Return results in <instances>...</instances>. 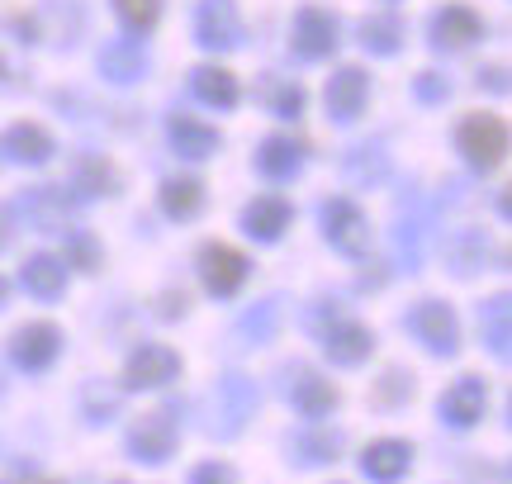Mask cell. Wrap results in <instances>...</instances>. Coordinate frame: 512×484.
Segmentation results:
<instances>
[{
	"label": "cell",
	"instance_id": "28",
	"mask_svg": "<svg viewBox=\"0 0 512 484\" xmlns=\"http://www.w3.org/2000/svg\"><path fill=\"white\" fill-rule=\"evenodd\" d=\"M280 323H285V295H266L233 323V337H238V347H266L275 342Z\"/></svg>",
	"mask_w": 512,
	"mask_h": 484
},
{
	"label": "cell",
	"instance_id": "45",
	"mask_svg": "<svg viewBox=\"0 0 512 484\" xmlns=\"http://www.w3.org/2000/svg\"><path fill=\"white\" fill-rule=\"evenodd\" d=\"M5 304H10V280L0 276V309H5Z\"/></svg>",
	"mask_w": 512,
	"mask_h": 484
},
{
	"label": "cell",
	"instance_id": "30",
	"mask_svg": "<svg viewBox=\"0 0 512 484\" xmlns=\"http://www.w3.org/2000/svg\"><path fill=\"white\" fill-rule=\"evenodd\" d=\"M256 100L266 105V114L275 119H299L304 105H309V91L294 81V76H280V72H266L261 76V86H256Z\"/></svg>",
	"mask_w": 512,
	"mask_h": 484
},
{
	"label": "cell",
	"instance_id": "26",
	"mask_svg": "<svg viewBox=\"0 0 512 484\" xmlns=\"http://www.w3.org/2000/svg\"><path fill=\"white\" fill-rule=\"evenodd\" d=\"M95 67H100V76L114 81V86H133V81L147 76L152 62H147V48L138 38H110V43L100 48V57H95Z\"/></svg>",
	"mask_w": 512,
	"mask_h": 484
},
{
	"label": "cell",
	"instance_id": "12",
	"mask_svg": "<svg viewBox=\"0 0 512 484\" xmlns=\"http://www.w3.org/2000/svg\"><path fill=\"white\" fill-rule=\"evenodd\" d=\"M479 38H484V19H479L470 5H460V0L437 5L432 19H427V48L441 57L465 53V48H475Z\"/></svg>",
	"mask_w": 512,
	"mask_h": 484
},
{
	"label": "cell",
	"instance_id": "29",
	"mask_svg": "<svg viewBox=\"0 0 512 484\" xmlns=\"http://www.w3.org/2000/svg\"><path fill=\"white\" fill-rule=\"evenodd\" d=\"M190 95H195L200 105H209V110L228 114V110H238L242 86L228 67H195V72H190Z\"/></svg>",
	"mask_w": 512,
	"mask_h": 484
},
{
	"label": "cell",
	"instance_id": "43",
	"mask_svg": "<svg viewBox=\"0 0 512 484\" xmlns=\"http://www.w3.org/2000/svg\"><path fill=\"white\" fill-rule=\"evenodd\" d=\"M10 242H15V214H10V209L0 205V252H5Z\"/></svg>",
	"mask_w": 512,
	"mask_h": 484
},
{
	"label": "cell",
	"instance_id": "37",
	"mask_svg": "<svg viewBox=\"0 0 512 484\" xmlns=\"http://www.w3.org/2000/svg\"><path fill=\"white\" fill-rule=\"evenodd\" d=\"M119 399H124V390H105L100 380H91V385L81 390V418H86L91 428H105L110 418H119Z\"/></svg>",
	"mask_w": 512,
	"mask_h": 484
},
{
	"label": "cell",
	"instance_id": "9",
	"mask_svg": "<svg viewBox=\"0 0 512 484\" xmlns=\"http://www.w3.org/2000/svg\"><path fill=\"white\" fill-rule=\"evenodd\" d=\"M185 361L176 347L166 342H138L124 361V375H119V390L124 394H143V390H166L171 380H181Z\"/></svg>",
	"mask_w": 512,
	"mask_h": 484
},
{
	"label": "cell",
	"instance_id": "23",
	"mask_svg": "<svg viewBox=\"0 0 512 484\" xmlns=\"http://www.w3.org/2000/svg\"><path fill=\"white\" fill-rule=\"evenodd\" d=\"M166 143H171L176 157H185V162H209V157H219L223 133L214 129V124L195 119V114H171V119H166Z\"/></svg>",
	"mask_w": 512,
	"mask_h": 484
},
{
	"label": "cell",
	"instance_id": "8",
	"mask_svg": "<svg viewBox=\"0 0 512 484\" xmlns=\"http://www.w3.org/2000/svg\"><path fill=\"white\" fill-rule=\"evenodd\" d=\"M280 394H285V404H290L299 418H309V423L332 418V413H337V404H342V390H337L323 371L304 366V361L280 366Z\"/></svg>",
	"mask_w": 512,
	"mask_h": 484
},
{
	"label": "cell",
	"instance_id": "25",
	"mask_svg": "<svg viewBox=\"0 0 512 484\" xmlns=\"http://www.w3.org/2000/svg\"><path fill=\"white\" fill-rule=\"evenodd\" d=\"M53 152H57V143L43 124H29V119H24V124H10V129L0 133V157L15 162V167H48Z\"/></svg>",
	"mask_w": 512,
	"mask_h": 484
},
{
	"label": "cell",
	"instance_id": "34",
	"mask_svg": "<svg viewBox=\"0 0 512 484\" xmlns=\"http://www.w3.org/2000/svg\"><path fill=\"white\" fill-rule=\"evenodd\" d=\"M342 171H347L351 186H361V190L384 186V181H389V152H384L380 143H361V148H351V152H347Z\"/></svg>",
	"mask_w": 512,
	"mask_h": 484
},
{
	"label": "cell",
	"instance_id": "40",
	"mask_svg": "<svg viewBox=\"0 0 512 484\" xmlns=\"http://www.w3.org/2000/svg\"><path fill=\"white\" fill-rule=\"evenodd\" d=\"M190 484H238V470L228 461H200L190 470Z\"/></svg>",
	"mask_w": 512,
	"mask_h": 484
},
{
	"label": "cell",
	"instance_id": "4",
	"mask_svg": "<svg viewBox=\"0 0 512 484\" xmlns=\"http://www.w3.org/2000/svg\"><path fill=\"white\" fill-rule=\"evenodd\" d=\"M403 328L413 333L427 356H437V361H456L460 356V314L446 304V299H418L408 314H403Z\"/></svg>",
	"mask_w": 512,
	"mask_h": 484
},
{
	"label": "cell",
	"instance_id": "32",
	"mask_svg": "<svg viewBox=\"0 0 512 484\" xmlns=\"http://www.w3.org/2000/svg\"><path fill=\"white\" fill-rule=\"evenodd\" d=\"M356 38H361V48H366L370 57H394L403 48L408 29H403V19L394 15V10H380V15H366L356 24Z\"/></svg>",
	"mask_w": 512,
	"mask_h": 484
},
{
	"label": "cell",
	"instance_id": "11",
	"mask_svg": "<svg viewBox=\"0 0 512 484\" xmlns=\"http://www.w3.org/2000/svg\"><path fill=\"white\" fill-rule=\"evenodd\" d=\"M342 48V19L323 5H304L290 24V53L299 62H328Z\"/></svg>",
	"mask_w": 512,
	"mask_h": 484
},
{
	"label": "cell",
	"instance_id": "38",
	"mask_svg": "<svg viewBox=\"0 0 512 484\" xmlns=\"http://www.w3.org/2000/svg\"><path fill=\"white\" fill-rule=\"evenodd\" d=\"M413 95H418L422 105H446L451 100V81L441 72H418L413 76Z\"/></svg>",
	"mask_w": 512,
	"mask_h": 484
},
{
	"label": "cell",
	"instance_id": "10",
	"mask_svg": "<svg viewBox=\"0 0 512 484\" xmlns=\"http://www.w3.org/2000/svg\"><path fill=\"white\" fill-rule=\"evenodd\" d=\"M441 257H446V271L456 280H475L479 271H503L508 266V252L494 247V238L484 228H456V233H446Z\"/></svg>",
	"mask_w": 512,
	"mask_h": 484
},
{
	"label": "cell",
	"instance_id": "18",
	"mask_svg": "<svg viewBox=\"0 0 512 484\" xmlns=\"http://www.w3.org/2000/svg\"><path fill=\"white\" fill-rule=\"evenodd\" d=\"M67 190L76 195V205H86V200H114L124 190V176H119V167H114L105 152H76L72 162H67Z\"/></svg>",
	"mask_w": 512,
	"mask_h": 484
},
{
	"label": "cell",
	"instance_id": "33",
	"mask_svg": "<svg viewBox=\"0 0 512 484\" xmlns=\"http://www.w3.org/2000/svg\"><path fill=\"white\" fill-rule=\"evenodd\" d=\"M57 257L67 261V271H76V276H100V266H105V247H100V238H95L91 228H67L62 233V252Z\"/></svg>",
	"mask_w": 512,
	"mask_h": 484
},
{
	"label": "cell",
	"instance_id": "48",
	"mask_svg": "<svg viewBox=\"0 0 512 484\" xmlns=\"http://www.w3.org/2000/svg\"><path fill=\"white\" fill-rule=\"evenodd\" d=\"M0 484H10V480H0Z\"/></svg>",
	"mask_w": 512,
	"mask_h": 484
},
{
	"label": "cell",
	"instance_id": "39",
	"mask_svg": "<svg viewBox=\"0 0 512 484\" xmlns=\"http://www.w3.org/2000/svg\"><path fill=\"white\" fill-rule=\"evenodd\" d=\"M342 314H347V304H337V299H313L309 309H304V328L318 337L332 323V318H342Z\"/></svg>",
	"mask_w": 512,
	"mask_h": 484
},
{
	"label": "cell",
	"instance_id": "3",
	"mask_svg": "<svg viewBox=\"0 0 512 484\" xmlns=\"http://www.w3.org/2000/svg\"><path fill=\"white\" fill-rule=\"evenodd\" d=\"M176 404H166V409H152L143 413V418H133L124 432V456L133 461V466H147L157 470L166 466L171 456H176V447H181V428H176Z\"/></svg>",
	"mask_w": 512,
	"mask_h": 484
},
{
	"label": "cell",
	"instance_id": "41",
	"mask_svg": "<svg viewBox=\"0 0 512 484\" xmlns=\"http://www.w3.org/2000/svg\"><path fill=\"white\" fill-rule=\"evenodd\" d=\"M185 314H190V295L185 290H166L157 299V318H185Z\"/></svg>",
	"mask_w": 512,
	"mask_h": 484
},
{
	"label": "cell",
	"instance_id": "36",
	"mask_svg": "<svg viewBox=\"0 0 512 484\" xmlns=\"http://www.w3.org/2000/svg\"><path fill=\"white\" fill-rule=\"evenodd\" d=\"M413 371H403V366H389V371L375 380V390H370V404L375 409H403L408 399H413Z\"/></svg>",
	"mask_w": 512,
	"mask_h": 484
},
{
	"label": "cell",
	"instance_id": "17",
	"mask_svg": "<svg viewBox=\"0 0 512 484\" xmlns=\"http://www.w3.org/2000/svg\"><path fill=\"white\" fill-rule=\"evenodd\" d=\"M342 451H347V432L323 428V423H309V428L285 437V461L294 470H328L342 461Z\"/></svg>",
	"mask_w": 512,
	"mask_h": 484
},
{
	"label": "cell",
	"instance_id": "1",
	"mask_svg": "<svg viewBox=\"0 0 512 484\" xmlns=\"http://www.w3.org/2000/svg\"><path fill=\"white\" fill-rule=\"evenodd\" d=\"M256 409H261L256 380L242 371H228V375H219V385L209 394V423H204V432L219 437V442H233V437H242V428L256 418Z\"/></svg>",
	"mask_w": 512,
	"mask_h": 484
},
{
	"label": "cell",
	"instance_id": "7",
	"mask_svg": "<svg viewBox=\"0 0 512 484\" xmlns=\"http://www.w3.org/2000/svg\"><path fill=\"white\" fill-rule=\"evenodd\" d=\"M62 347H67V333L48 318H34V323H19L15 333L5 337V361L19 375H48L57 366Z\"/></svg>",
	"mask_w": 512,
	"mask_h": 484
},
{
	"label": "cell",
	"instance_id": "27",
	"mask_svg": "<svg viewBox=\"0 0 512 484\" xmlns=\"http://www.w3.org/2000/svg\"><path fill=\"white\" fill-rule=\"evenodd\" d=\"M157 205L171 224H195L209 205V195H204V181L200 176H166L162 190H157Z\"/></svg>",
	"mask_w": 512,
	"mask_h": 484
},
{
	"label": "cell",
	"instance_id": "6",
	"mask_svg": "<svg viewBox=\"0 0 512 484\" xmlns=\"http://www.w3.org/2000/svg\"><path fill=\"white\" fill-rule=\"evenodd\" d=\"M456 152L465 157V167L479 171V176H489V171L503 167V157H508V124L489 110H475L465 114L456 124Z\"/></svg>",
	"mask_w": 512,
	"mask_h": 484
},
{
	"label": "cell",
	"instance_id": "31",
	"mask_svg": "<svg viewBox=\"0 0 512 484\" xmlns=\"http://www.w3.org/2000/svg\"><path fill=\"white\" fill-rule=\"evenodd\" d=\"M479 337H484L489 356L508 361V352H512V299L508 295H489L479 304Z\"/></svg>",
	"mask_w": 512,
	"mask_h": 484
},
{
	"label": "cell",
	"instance_id": "2",
	"mask_svg": "<svg viewBox=\"0 0 512 484\" xmlns=\"http://www.w3.org/2000/svg\"><path fill=\"white\" fill-rule=\"evenodd\" d=\"M318 233H323V242L332 252H342L351 261H366L370 247H375V228H370L366 209L356 200H347V195H328L318 205Z\"/></svg>",
	"mask_w": 512,
	"mask_h": 484
},
{
	"label": "cell",
	"instance_id": "20",
	"mask_svg": "<svg viewBox=\"0 0 512 484\" xmlns=\"http://www.w3.org/2000/svg\"><path fill=\"white\" fill-rule=\"evenodd\" d=\"M366 100H370V76L366 67H337L323 86V105H328V119L332 124H356L366 114Z\"/></svg>",
	"mask_w": 512,
	"mask_h": 484
},
{
	"label": "cell",
	"instance_id": "21",
	"mask_svg": "<svg viewBox=\"0 0 512 484\" xmlns=\"http://www.w3.org/2000/svg\"><path fill=\"white\" fill-rule=\"evenodd\" d=\"M304 162H309V148H304L299 138H290V133H271V138H261L256 152H252L256 176H266L271 186L294 181V176L304 171Z\"/></svg>",
	"mask_w": 512,
	"mask_h": 484
},
{
	"label": "cell",
	"instance_id": "44",
	"mask_svg": "<svg viewBox=\"0 0 512 484\" xmlns=\"http://www.w3.org/2000/svg\"><path fill=\"white\" fill-rule=\"evenodd\" d=\"M29 475V484H67V480H48V475H38V470H24Z\"/></svg>",
	"mask_w": 512,
	"mask_h": 484
},
{
	"label": "cell",
	"instance_id": "24",
	"mask_svg": "<svg viewBox=\"0 0 512 484\" xmlns=\"http://www.w3.org/2000/svg\"><path fill=\"white\" fill-rule=\"evenodd\" d=\"M67 261L57 257V252H29V257L19 261V285L38 299V304H57V299L67 295Z\"/></svg>",
	"mask_w": 512,
	"mask_h": 484
},
{
	"label": "cell",
	"instance_id": "13",
	"mask_svg": "<svg viewBox=\"0 0 512 484\" xmlns=\"http://www.w3.org/2000/svg\"><path fill=\"white\" fill-rule=\"evenodd\" d=\"M484 413H489V380H484V375H460V380H451L437 399L441 428H451V432L479 428Z\"/></svg>",
	"mask_w": 512,
	"mask_h": 484
},
{
	"label": "cell",
	"instance_id": "15",
	"mask_svg": "<svg viewBox=\"0 0 512 484\" xmlns=\"http://www.w3.org/2000/svg\"><path fill=\"white\" fill-rule=\"evenodd\" d=\"M195 43L209 53H233L247 43V24L238 15V0H200L195 5Z\"/></svg>",
	"mask_w": 512,
	"mask_h": 484
},
{
	"label": "cell",
	"instance_id": "35",
	"mask_svg": "<svg viewBox=\"0 0 512 484\" xmlns=\"http://www.w3.org/2000/svg\"><path fill=\"white\" fill-rule=\"evenodd\" d=\"M114 19L124 24L128 38H147L162 24V0H114Z\"/></svg>",
	"mask_w": 512,
	"mask_h": 484
},
{
	"label": "cell",
	"instance_id": "46",
	"mask_svg": "<svg viewBox=\"0 0 512 484\" xmlns=\"http://www.w3.org/2000/svg\"><path fill=\"white\" fill-rule=\"evenodd\" d=\"M0 81H5V62H0Z\"/></svg>",
	"mask_w": 512,
	"mask_h": 484
},
{
	"label": "cell",
	"instance_id": "42",
	"mask_svg": "<svg viewBox=\"0 0 512 484\" xmlns=\"http://www.w3.org/2000/svg\"><path fill=\"white\" fill-rule=\"evenodd\" d=\"M479 91L508 95V72H503V67H484V72H479Z\"/></svg>",
	"mask_w": 512,
	"mask_h": 484
},
{
	"label": "cell",
	"instance_id": "19",
	"mask_svg": "<svg viewBox=\"0 0 512 484\" xmlns=\"http://www.w3.org/2000/svg\"><path fill=\"white\" fill-rule=\"evenodd\" d=\"M290 224H294V205L285 195H256V200H247L238 214V228L256 242V247H275V242L290 233Z\"/></svg>",
	"mask_w": 512,
	"mask_h": 484
},
{
	"label": "cell",
	"instance_id": "22",
	"mask_svg": "<svg viewBox=\"0 0 512 484\" xmlns=\"http://www.w3.org/2000/svg\"><path fill=\"white\" fill-rule=\"evenodd\" d=\"M413 442H403V437H375L366 451H361V475L370 484H399L408 470H413Z\"/></svg>",
	"mask_w": 512,
	"mask_h": 484
},
{
	"label": "cell",
	"instance_id": "14",
	"mask_svg": "<svg viewBox=\"0 0 512 484\" xmlns=\"http://www.w3.org/2000/svg\"><path fill=\"white\" fill-rule=\"evenodd\" d=\"M15 209L29 219V228L34 233H67V228L76 224V195L67 186H29L19 190Z\"/></svg>",
	"mask_w": 512,
	"mask_h": 484
},
{
	"label": "cell",
	"instance_id": "5",
	"mask_svg": "<svg viewBox=\"0 0 512 484\" xmlns=\"http://www.w3.org/2000/svg\"><path fill=\"white\" fill-rule=\"evenodd\" d=\"M195 276H200L204 295L228 304V299H238L242 285L252 280V257L219 238H209V242H200V252H195Z\"/></svg>",
	"mask_w": 512,
	"mask_h": 484
},
{
	"label": "cell",
	"instance_id": "47",
	"mask_svg": "<svg viewBox=\"0 0 512 484\" xmlns=\"http://www.w3.org/2000/svg\"><path fill=\"white\" fill-rule=\"evenodd\" d=\"M0 394H5V385H0Z\"/></svg>",
	"mask_w": 512,
	"mask_h": 484
},
{
	"label": "cell",
	"instance_id": "16",
	"mask_svg": "<svg viewBox=\"0 0 512 484\" xmlns=\"http://www.w3.org/2000/svg\"><path fill=\"white\" fill-rule=\"evenodd\" d=\"M318 347H323V356H328L337 371H356V366H366L370 356H375V333H370L361 318L342 314L318 333Z\"/></svg>",
	"mask_w": 512,
	"mask_h": 484
}]
</instances>
